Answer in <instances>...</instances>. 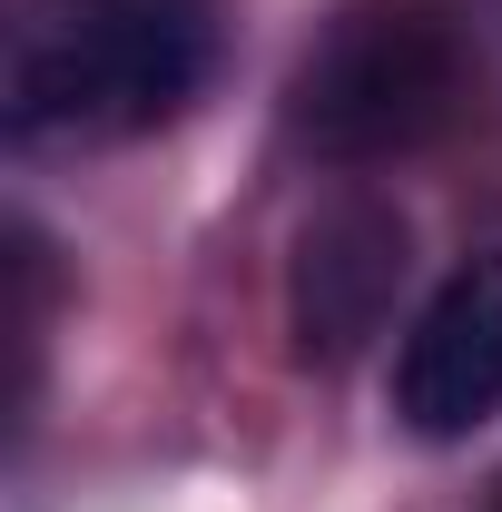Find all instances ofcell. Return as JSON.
<instances>
[{
	"mask_svg": "<svg viewBox=\"0 0 502 512\" xmlns=\"http://www.w3.org/2000/svg\"><path fill=\"white\" fill-rule=\"evenodd\" d=\"M217 69V0H20L10 138H148Z\"/></svg>",
	"mask_w": 502,
	"mask_h": 512,
	"instance_id": "6da1fadb",
	"label": "cell"
},
{
	"mask_svg": "<svg viewBox=\"0 0 502 512\" xmlns=\"http://www.w3.org/2000/svg\"><path fill=\"white\" fill-rule=\"evenodd\" d=\"M463 109V20L443 0H355L296 69V138L315 158H394Z\"/></svg>",
	"mask_w": 502,
	"mask_h": 512,
	"instance_id": "7a4b0ae2",
	"label": "cell"
},
{
	"mask_svg": "<svg viewBox=\"0 0 502 512\" xmlns=\"http://www.w3.org/2000/svg\"><path fill=\"white\" fill-rule=\"evenodd\" d=\"M502 414V256L453 266L394 345V424L424 444H463Z\"/></svg>",
	"mask_w": 502,
	"mask_h": 512,
	"instance_id": "3957f363",
	"label": "cell"
},
{
	"mask_svg": "<svg viewBox=\"0 0 502 512\" xmlns=\"http://www.w3.org/2000/svg\"><path fill=\"white\" fill-rule=\"evenodd\" d=\"M404 286V217L375 197H335L296 237V276H286V316H296V355H355L384 325Z\"/></svg>",
	"mask_w": 502,
	"mask_h": 512,
	"instance_id": "277c9868",
	"label": "cell"
},
{
	"mask_svg": "<svg viewBox=\"0 0 502 512\" xmlns=\"http://www.w3.org/2000/svg\"><path fill=\"white\" fill-rule=\"evenodd\" d=\"M493 512H502V493H493Z\"/></svg>",
	"mask_w": 502,
	"mask_h": 512,
	"instance_id": "5b68a950",
	"label": "cell"
}]
</instances>
